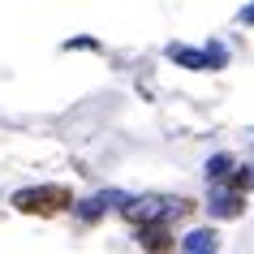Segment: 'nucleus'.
Instances as JSON below:
<instances>
[{
	"mask_svg": "<svg viewBox=\"0 0 254 254\" xmlns=\"http://www.w3.org/2000/svg\"><path fill=\"white\" fill-rule=\"evenodd\" d=\"M125 190H99V194H91V198H82V202H73V215H78V224H99L108 211H121L125 207Z\"/></svg>",
	"mask_w": 254,
	"mask_h": 254,
	"instance_id": "7ed1b4c3",
	"label": "nucleus"
},
{
	"mask_svg": "<svg viewBox=\"0 0 254 254\" xmlns=\"http://www.w3.org/2000/svg\"><path fill=\"white\" fill-rule=\"evenodd\" d=\"M198 202L194 198H173V194H129L125 207H121V220L125 224H173V220H186Z\"/></svg>",
	"mask_w": 254,
	"mask_h": 254,
	"instance_id": "f03ea898",
	"label": "nucleus"
},
{
	"mask_svg": "<svg viewBox=\"0 0 254 254\" xmlns=\"http://www.w3.org/2000/svg\"><path fill=\"white\" fill-rule=\"evenodd\" d=\"M164 56H168L173 65H181V69L211 73V69H207V56H202V48H190V43H168V48H164Z\"/></svg>",
	"mask_w": 254,
	"mask_h": 254,
	"instance_id": "0eeeda50",
	"label": "nucleus"
},
{
	"mask_svg": "<svg viewBox=\"0 0 254 254\" xmlns=\"http://www.w3.org/2000/svg\"><path fill=\"white\" fill-rule=\"evenodd\" d=\"M237 22H241V26H254V4H246V9H241Z\"/></svg>",
	"mask_w": 254,
	"mask_h": 254,
	"instance_id": "9b49d317",
	"label": "nucleus"
},
{
	"mask_svg": "<svg viewBox=\"0 0 254 254\" xmlns=\"http://www.w3.org/2000/svg\"><path fill=\"white\" fill-rule=\"evenodd\" d=\"M250 190H254V173H250Z\"/></svg>",
	"mask_w": 254,
	"mask_h": 254,
	"instance_id": "f8f14e48",
	"label": "nucleus"
},
{
	"mask_svg": "<svg viewBox=\"0 0 254 254\" xmlns=\"http://www.w3.org/2000/svg\"><path fill=\"white\" fill-rule=\"evenodd\" d=\"M237 168V160L228 155V151H215L211 160L202 164V177H207V186H220V181H228V173Z\"/></svg>",
	"mask_w": 254,
	"mask_h": 254,
	"instance_id": "6e6552de",
	"label": "nucleus"
},
{
	"mask_svg": "<svg viewBox=\"0 0 254 254\" xmlns=\"http://www.w3.org/2000/svg\"><path fill=\"white\" fill-rule=\"evenodd\" d=\"M207 215L211 220H241L246 215V194L233 186H207Z\"/></svg>",
	"mask_w": 254,
	"mask_h": 254,
	"instance_id": "20e7f679",
	"label": "nucleus"
},
{
	"mask_svg": "<svg viewBox=\"0 0 254 254\" xmlns=\"http://www.w3.org/2000/svg\"><path fill=\"white\" fill-rule=\"evenodd\" d=\"M61 52H104V43L95 39V35H78V39L61 43Z\"/></svg>",
	"mask_w": 254,
	"mask_h": 254,
	"instance_id": "9d476101",
	"label": "nucleus"
},
{
	"mask_svg": "<svg viewBox=\"0 0 254 254\" xmlns=\"http://www.w3.org/2000/svg\"><path fill=\"white\" fill-rule=\"evenodd\" d=\"M134 237H138L142 254H177L173 224H142V228H134Z\"/></svg>",
	"mask_w": 254,
	"mask_h": 254,
	"instance_id": "39448f33",
	"label": "nucleus"
},
{
	"mask_svg": "<svg viewBox=\"0 0 254 254\" xmlns=\"http://www.w3.org/2000/svg\"><path fill=\"white\" fill-rule=\"evenodd\" d=\"M73 190L61 186V181H39V186H22L9 194V207L17 215H30V220H56V215L73 211Z\"/></svg>",
	"mask_w": 254,
	"mask_h": 254,
	"instance_id": "f257e3e1",
	"label": "nucleus"
},
{
	"mask_svg": "<svg viewBox=\"0 0 254 254\" xmlns=\"http://www.w3.org/2000/svg\"><path fill=\"white\" fill-rule=\"evenodd\" d=\"M202 56H207V69H211V73L228 65V48H224L220 39H211V43H207V48H202Z\"/></svg>",
	"mask_w": 254,
	"mask_h": 254,
	"instance_id": "1a4fd4ad",
	"label": "nucleus"
},
{
	"mask_svg": "<svg viewBox=\"0 0 254 254\" xmlns=\"http://www.w3.org/2000/svg\"><path fill=\"white\" fill-rule=\"evenodd\" d=\"M177 254H220V233H215L211 224L190 228L186 237L177 241Z\"/></svg>",
	"mask_w": 254,
	"mask_h": 254,
	"instance_id": "423d86ee",
	"label": "nucleus"
}]
</instances>
